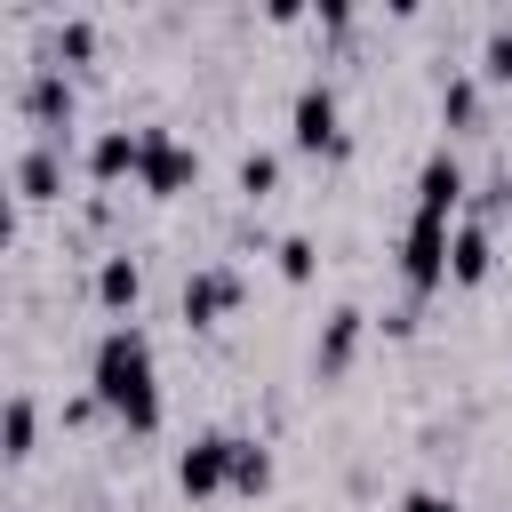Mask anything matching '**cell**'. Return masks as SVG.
Segmentation results:
<instances>
[{
    "instance_id": "23",
    "label": "cell",
    "mask_w": 512,
    "mask_h": 512,
    "mask_svg": "<svg viewBox=\"0 0 512 512\" xmlns=\"http://www.w3.org/2000/svg\"><path fill=\"white\" fill-rule=\"evenodd\" d=\"M376 328H384V336H416V328H424V304H416V296H400V304H392Z\"/></svg>"
},
{
    "instance_id": "13",
    "label": "cell",
    "mask_w": 512,
    "mask_h": 512,
    "mask_svg": "<svg viewBox=\"0 0 512 512\" xmlns=\"http://www.w3.org/2000/svg\"><path fill=\"white\" fill-rule=\"evenodd\" d=\"M496 272V232L480 216H456V240H448V280L456 288H480Z\"/></svg>"
},
{
    "instance_id": "5",
    "label": "cell",
    "mask_w": 512,
    "mask_h": 512,
    "mask_svg": "<svg viewBox=\"0 0 512 512\" xmlns=\"http://www.w3.org/2000/svg\"><path fill=\"white\" fill-rule=\"evenodd\" d=\"M232 472H240V432H232V424H208V432H192V440L176 448V488H184L192 504L232 496Z\"/></svg>"
},
{
    "instance_id": "10",
    "label": "cell",
    "mask_w": 512,
    "mask_h": 512,
    "mask_svg": "<svg viewBox=\"0 0 512 512\" xmlns=\"http://www.w3.org/2000/svg\"><path fill=\"white\" fill-rule=\"evenodd\" d=\"M368 328H376V320H368L360 304H328V320H320V336H312V376H320V384H336V376L360 360Z\"/></svg>"
},
{
    "instance_id": "3",
    "label": "cell",
    "mask_w": 512,
    "mask_h": 512,
    "mask_svg": "<svg viewBox=\"0 0 512 512\" xmlns=\"http://www.w3.org/2000/svg\"><path fill=\"white\" fill-rule=\"evenodd\" d=\"M16 120H24L32 136H64V144H72V120H80V88H72V72L48 64V56H32V64L16 72Z\"/></svg>"
},
{
    "instance_id": "8",
    "label": "cell",
    "mask_w": 512,
    "mask_h": 512,
    "mask_svg": "<svg viewBox=\"0 0 512 512\" xmlns=\"http://www.w3.org/2000/svg\"><path fill=\"white\" fill-rule=\"evenodd\" d=\"M136 184H144L152 200H176V192L200 184V152H192L176 128H144V168H136Z\"/></svg>"
},
{
    "instance_id": "14",
    "label": "cell",
    "mask_w": 512,
    "mask_h": 512,
    "mask_svg": "<svg viewBox=\"0 0 512 512\" xmlns=\"http://www.w3.org/2000/svg\"><path fill=\"white\" fill-rule=\"evenodd\" d=\"M88 288H96V304H104L112 320H128V312H136V296H144V264H136L128 248H104V256H96V280H88Z\"/></svg>"
},
{
    "instance_id": "16",
    "label": "cell",
    "mask_w": 512,
    "mask_h": 512,
    "mask_svg": "<svg viewBox=\"0 0 512 512\" xmlns=\"http://www.w3.org/2000/svg\"><path fill=\"white\" fill-rule=\"evenodd\" d=\"M32 448H40V400L32 392H8V408H0V456L8 464H32Z\"/></svg>"
},
{
    "instance_id": "24",
    "label": "cell",
    "mask_w": 512,
    "mask_h": 512,
    "mask_svg": "<svg viewBox=\"0 0 512 512\" xmlns=\"http://www.w3.org/2000/svg\"><path fill=\"white\" fill-rule=\"evenodd\" d=\"M400 512H464V504H456V496H440V488H408V496H400Z\"/></svg>"
},
{
    "instance_id": "6",
    "label": "cell",
    "mask_w": 512,
    "mask_h": 512,
    "mask_svg": "<svg viewBox=\"0 0 512 512\" xmlns=\"http://www.w3.org/2000/svg\"><path fill=\"white\" fill-rule=\"evenodd\" d=\"M240 296H248V272H240L232 256H208V264H192V272H184L176 312H184V328H216V320H232V312H240Z\"/></svg>"
},
{
    "instance_id": "15",
    "label": "cell",
    "mask_w": 512,
    "mask_h": 512,
    "mask_svg": "<svg viewBox=\"0 0 512 512\" xmlns=\"http://www.w3.org/2000/svg\"><path fill=\"white\" fill-rule=\"evenodd\" d=\"M96 40H104V32H96V16H80V8H72V16H48V48H40V56L72 72V64H96Z\"/></svg>"
},
{
    "instance_id": "17",
    "label": "cell",
    "mask_w": 512,
    "mask_h": 512,
    "mask_svg": "<svg viewBox=\"0 0 512 512\" xmlns=\"http://www.w3.org/2000/svg\"><path fill=\"white\" fill-rule=\"evenodd\" d=\"M232 192L256 208V200H272L280 192V152L272 144H240V160H232Z\"/></svg>"
},
{
    "instance_id": "18",
    "label": "cell",
    "mask_w": 512,
    "mask_h": 512,
    "mask_svg": "<svg viewBox=\"0 0 512 512\" xmlns=\"http://www.w3.org/2000/svg\"><path fill=\"white\" fill-rule=\"evenodd\" d=\"M272 264H280L288 288H312V280H320V240H312V232H280V240H272Z\"/></svg>"
},
{
    "instance_id": "9",
    "label": "cell",
    "mask_w": 512,
    "mask_h": 512,
    "mask_svg": "<svg viewBox=\"0 0 512 512\" xmlns=\"http://www.w3.org/2000/svg\"><path fill=\"white\" fill-rule=\"evenodd\" d=\"M416 208H424V216H448V224L472 208V168H464L448 144H432V152L416 160Z\"/></svg>"
},
{
    "instance_id": "22",
    "label": "cell",
    "mask_w": 512,
    "mask_h": 512,
    "mask_svg": "<svg viewBox=\"0 0 512 512\" xmlns=\"http://www.w3.org/2000/svg\"><path fill=\"white\" fill-rule=\"evenodd\" d=\"M352 24H360V16H352L344 0H320V8H312V32H320V40H352Z\"/></svg>"
},
{
    "instance_id": "2",
    "label": "cell",
    "mask_w": 512,
    "mask_h": 512,
    "mask_svg": "<svg viewBox=\"0 0 512 512\" xmlns=\"http://www.w3.org/2000/svg\"><path fill=\"white\" fill-rule=\"evenodd\" d=\"M288 144L312 152V160H352V128H344L336 80H320V72L296 80V96H288Z\"/></svg>"
},
{
    "instance_id": "4",
    "label": "cell",
    "mask_w": 512,
    "mask_h": 512,
    "mask_svg": "<svg viewBox=\"0 0 512 512\" xmlns=\"http://www.w3.org/2000/svg\"><path fill=\"white\" fill-rule=\"evenodd\" d=\"M448 240H456L448 216L408 208V224H400V240H392V272H400V288H408L416 304H424L432 288H448Z\"/></svg>"
},
{
    "instance_id": "12",
    "label": "cell",
    "mask_w": 512,
    "mask_h": 512,
    "mask_svg": "<svg viewBox=\"0 0 512 512\" xmlns=\"http://www.w3.org/2000/svg\"><path fill=\"white\" fill-rule=\"evenodd\" d=\"M440 128L448 136H480L488 128V80L472 64H440Z\"/></svg>"
},
{
    "instance_id": "21",
    "label": "cell",
    "mask_w": 512,
    "mask_h": 512,
    "mask_svg": "<svg viewBox=\"0 0 512 512\" xmlns=\"http://www.w3.org/2000/svg\"><path fill=\"white\" fill-rule=\"evenodd\" d=\"M504 208H512V168H488V176L472 184V208H464V216H480V224H496Z\"/></svg>"
},
{
    "instance_id": "1",
    "label": "cell",
    "mask_w": 512,
    "mask_h": 512,
    "mask_svg": "<svg viewBox=\"0 0 512 512\" xmlns=\"http://www.w3.org/2000/svg\"><path fill=\"white\" fill-rule=\"evenodd\" d=\"M88 392L104 400V416L120 432H160V360H152V336L136 320H112L96 344H88Z\"/></svg>"
},
{
    "instance_id": "19",
    "label": "cell",
    "mask_w": 512,
    "mask_h": 512,
    "mask_svg": "<svg viewBox=\"0 0 512 512\" xmlns=\"http://www.w3.org/2000/svg\"><path fill=\"white\" fill-rule=\"evenodd\" d=\"M488 88H512V16H488V32H480V64H472Z\"/></svg>"
},
{
    "instance_id": "20",
    "label": "cell",
    "mask_w": 512,
    "mask_h": 512,
    "mask_svg": "<svg viewBox=\"0 0 512 512\" xmlns=\"http://www.w3.org/2000/svg\"><path fill=\"white\" fill-rule=\"evenodd\" d=\"M272 488V448L256 432H240V472H232V496H264Z\"/></svg>"
},
{
    "instance_id": "7",
    "label": "cell",
    "mask_w": 512,
    "mask_h": 512,
    "mask_svg": "<svg viewBox=\"0 0 512 512\" xmlns=\"http://www.w3.org/2000/svg\"><path fill=\"white\" fill-rule=\"evenodd\" d=\"M64 176H72V144L64 136H24L16 160H8V184L24 208H56L64 200Z\"/></svg>"
},
{
    "instance_id": "11",
    "label": "cell",
    "mask_w": 512,
    "mask_h": 512,
    "mask_svg": "<svg viewBox=\"0 0 512 512\" xmlns=\"http://www.w3.org/2000/svg\"><path fill=\"white\" fill-rule=\"evenodd\" d=\"M144 168V128H128V120H112V128H96L88 144H80V176L104 192V184H120V176H136Z\"/></svg>"
}]
</instances>
